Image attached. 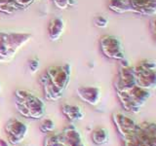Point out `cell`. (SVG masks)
Masks as SVG:
<instances>
[{
	"label": "cell",
	"mask_w": 156,
	"mask_h": 146,
	"mask_svg": "<svg viewBox=\"0 0 156 146\" xmlns=\"http://www.w3.org/2000/svg\"><path fill=\"white\" fill-rule=\"evenodd\" d=\"M62 112L66 117V119L69 122H71V123L82 120L85 116L84 112L82 111V109L79 106L71 105L67 103L62 104Z\"/></svg>",
	"instance_id": "cell-16"
},
{
	"label": "cell",
	"mask_w": 156,
	"mask_h": 146,
	"mask_svg": "<svg viewBox=\"0 0 156 146\" xmlns=\"http://www.w3.org/2000/svg\"><path fill=\"white\" fill-rule=\"evenodd\" d=\"M92 141L96 145H104L106 144L109 140V134L108 130L105 128H97L93 130L92 133Z\"/></svg>",
	"instance_id": "cell-19"
},
{
	"label": "cell",
	"mask_w": 156,
	"mask_h": 146,
	"mask_svg": "<svg viewBox=\"0 0 156 146\" xmlns=\"http://www.w3.org/2000/svg\"><path fill=\"white\" fill-rule=\"evenodd\" d=\"M0 95H1V85H0Z\"/></svg>",
	"instance_id": "cell-29"
},
{
	"label": "cell",
	"mask_w": 156,
	"mask_h": 146,
	"mask_svg": "<svg viewBox=\"0 0 156 146\" xmlns=\"http://www.w3.org/2000/svg\"><path fill=\"white\" fill-rule=\"evenodd\" d=\"M57 1H61V0H53V2H57ZM67 1H68V4H69L70 7L74 6L76 4V0H67Z\"/></svg>",
	"instance_id": "cell-27"
},
{
	"label": "cell",
	"mask_w": 156,
	"mask_h": 146,
	"mask_svg": "<svg viewBox=\"0 0 156 146\" xmlns=\"http://www.w3.org/2000/svg\"><path fill=\"white\" fill-rule=\"evenodd\" d=\"M65 31V22L60 18H54L48 26V35L51 41H57Z\"/></svg>",
	"instance_id": "cell-15"
},
{
	"label": "cell",
	"mask_w": 156,
	"mask_h": 146,
	"mask_svg": "<svg viewBox=\"0 0 156 146\" xmlns=\"http://www.w3.org/2000/svg\"><path fill=\"white\" fill-rule=\"evenodd\" d=\"M136 86L152 91L156 89V61L144 58L134 66Z\"/></svg>",
	"instance_id": "cell-4"
},
{
	"label": "cell",
	"mask_w": 156,
	"mask_h": 146,
	"mask_svg": "<svg viewBox=\"0 0 156 146\" xmlns=\"http://www.w3.org/2000/svg\"><path fill=\"white\" fill-rule=\"evenodd\" d=\"M119 61L120 64L114 80V88L116 92H127L136 86L134 66H132L125 58Z\"/></svg>",
	"instance_id": "cell-5"
},
{
	"label": "cell",
	"mask_w": 156,
	"mask_h": 146,
	"mask_svg": "<svg viewBox=\"0 0 156 146\" xmlns=\"http://www.w3.org/2000/svg\"><path fill=\"white\" fill-rule=\"evenodd\" d=\"M15 103L22 104L27 109L30 119L41 120L45 115V104L42 99L27 90H16Z\"/></svg>",
	"instance_id": "cell-3"
},
{
	"label": "cell",
	"mask_w": 156,
	"mask_h": 146,
	"mask_svg": "<svg viewBox=\"0 0 156 146\" xmlns=\"http://www.w3.org/2000/svg\"><path fill=\"white\" fill-rule=\"evenodd\" d=\"M78 97L86 103L92 106L99 104L101 100V89L96 86H81L78 87L77 90Z\"/></svg>",
	"instance_id": "cell-11"
},
{
	"label": "cell",
	"mask_w": 156,
	"mask_h": 146,
	"mask_svg": "<svg viewBox=\"0 0 156 146\" xmlns=\"http://www.w3.org/2000/svg\"><path fill=\"white\" fill-rule=\"evenodd\" d=\"M28 128L23 121L17 118L10 119L5 125L7 138L10 144L18 145L21 144L27 135Z\"/></svg>",
	"instance_id": "cell-8"
},
{
	"label": "cell",
	"mask_w": 156,
	"mask_h": 146,
	"mask_svg": "<svg viewBox=\"0 0 156 146\" xmlns=\"http://www.w3.org/2000/svg\"><path fill=\"white\" fill-rule=\"evenodd\" d=\"M46 73L53 84L63 92L70 82L71 65L69 63H65L62 65H53L47 68Z\"/></svg>",
	"instance_id": "cell-7"
},
{
	"label": "cell",
	"mask_w": 156,
	"mask_h": 146,
	"mask_svg": "<svg viewBox=\"0 0 156 146\" xmlns=\"http://www.w3.org/2000/svg\"><path fill=\"white\" fill-rule=\"evenodd\" d=\"M135 136L144 146H156V124L143 122L138 124L134 133Z\"/></svg>",
	"instance_id": "cell-10"
},
{
	"label": "cell",
	"mask_w": 156,
	"mask_h": 146,
	"mask_svg": "<svg viewBox=\"0 0 156 146\" xmlns=\"http://www.w3.org/2000/svg\"><path fill=\"white\" fill-rule=\"evenodd\" d=\"M4 4H16V2L14 0H0V5Z\"/></svg>",
	"instance_id": "cell-26"
},
{
	"label": "cell",
	"mask_w": 156,
	"mask_h": 146,
	"mask_svg": "<svg viewBox=\"0 0 156 146\" xmlns=\"http://www.w3.org/2000/svg\"><path fill=\"white\" fill-rule=\"evenodd\" d=\"M112 122L122 139L133 134L138 127V123L134 119L118 111L112 114Z\"/></svg>",
	"instance_id": "cell-9"
},
{
	"label": "cell",
	"mask_w": 156,
	"mask_h": 146,
	"mask_svg": "<svg viewBox=\"0 0 156 146\" xmlns=\"http://www.w3.org/2000/svg\"><path fill=\"white\" fill-rule=\"evenodd\" d=\"M132 13L140 16L156 15V0H128Z\"/></svg>",
	"instance_id": "cell-12"
},
{
	"label": "cell",
	"mask_w": 156,
	"mask_h": 146,
	"mask_svg": "<svg viewBox=\"0 0 156 146\" xmlns=\"http://www.w3.org/2000/svg\"><path fill=\"white\" fill-rule=\"evenodd\" d=\"M100 48L102 55L109 60L119 61L125 58L123 44L117 36L104 35L100 39Z\"/></svg>",
	"instance_id": "cell-6"
},
{
	"label": "cell",
	"mask_w": 156,
	"mask_h": 146,
	"mask_svg": "<svg viewBox=\"0 0 156 146\" xmlns=\"http://www.w3.org/2000/svg\"><path fill=\"white\" fill-rule=\"evenodd\" d=\"M0 146H10L9 141L5 140L3 138H0Z\"/></svg>",
	"instance_id": "cell-28"
},
{
	"label": "cell",
	"mask_w": 156,
	"mask_h": 146,
	"mask_svg": "<svg viewBox=\"0 0 156 146\" xmlns=\"http://www.w3.org/2000/svg\"><path fill=\"white\" fill-rule=\"evenodd\" d=\"M127 92H128L129 94L143 106L151 96V91L144 89V88H140L139 86H135L134 88H132L131 90L127 91Z\"/></svg>",
	"instance_id": "cell-18"
},
{
	"label": "cell",
	"mask_w": 156,
	"mask_h": 146,
	"mask_svg": "<svg viewBox=\"0 0 156 146\" xmlns=\"http://www.w3.org/2000/svg\"><path fill=\"white\" fill-rule=\"evenodd\" d=\"M40 83L43 87L44 91V96L47 100L50 101H58L62 97L63 92H61L58 88L51 82L50 78L45 72L44 74L40 76Z\"/></svg>",
	"instance_id": "cell-13"
},
{
	"label": "cell",
	"mask_w": 156,
	"mask_h": 146,
	"mask_svg": "<svg viewBox=\"0 0 156 146\" xmlns=\"http://www.w3.org/2000/svg\"><path fill=\"white\" fill-rule=\"evenodd\" d=\"M116 94L120 101V104L127 112H131V113L140 112L143 105L140 104L128 92H116Z\"/></svg>",
	"instance_id": "cell-14"
},
{
	"label": "cell",
	"mask_w": 156,
	"mask_h": 146,
	"mask_svg": "<svg viewBox=\"0 0 156 146\" xmlns=\"http://www.w3.org/2000/svg\"><path fill=\"white\" fill-rule=\"evenodd\" d=\"M43 146H85L80 131L76 127L70 124L60 133L49 134Z\"/></svg>",
	"instance_id": "cell-2"
},
{
	"label": "cell",
	"mask_w": 156,
	"mask_h": 146,
	"mask_svg": "<svg viewBox=\"0 0 156 146\" xmlns=\"http://www.w3.org/2000/svg\"><path fill=\"white\" fill-rule=\"evenodd\" d=\"M39 67H40V61H39L38 58L34 57L28 61V68L31 71V73L36 72L39 69Z\"/></svg>",
	"instance_id": "cell-23"
},
{
	"label": "cell",
	"mask_w": 156,
	"mask_h": 146,
	"mask_svg": "<svg viewBox=\"0 0 156 146\" xmlns=\"http://www.w3.org/2000/svg\"><path fill=\"white\" fill-rule=\"evenodd\" d=\"M107 6L110 11L116 14H125L132 13V9L128 0H108Z\"/></svg>",
	"instance_id": "cell-17"
},
{
	"label": "cell",
	"mask_w": 156,
	"mask_h": 146,
	"mask_svg": "<svg viewBox=\"0 0 156 146\" xmlns=\"http://www.w3.org/2000/svg\"><path fill=\"white\" fill-rule=\"evenodd\" d=\"M20 9H27L35 1V0H14Z\"/></svg>",
	"instance_id": "cell-25"
},
{
	"label": "cell",
	"mask_w": 156,
	"mask_h": 146,
	"mask_svg": "<svg viewBox=\"0 0 156 146\" xmlns=\"http://www.w3.org/2000/svg\"><path fill=\"white\" fill-rule=\"evenodd\" d=\"M122 146H144V145L140 142L138 138L133 134L132 135L128 136V137L122 139Z\"/></svg>",
	"instance_id": "cell-21"
},
{
	"label": "cell",
	"mask_w": 156,
	"mask_h": 146,
	"mask_svg": "<svg viewBox=\"0 0 156 146\" xmlns=\"http://www.w3.org/2000/svg\"><path fill=\"white\" fill-rule=\"evenodd\" d=\"M55 123L54 121L49 119V118H42L41 119V123L39 125V130H40L41 133L43 134H51L55 130Z\"/></svg>",
	"instance_id": "cell-20"
},
{
	"label": "cell",
	"mask_w": 156,
	"mask_h": 146,
	"mask_svg": "<svg viewBox=\"0 0 156 146\" xmlns=\"http://www.w3.org/2000/svg\"><path fill=\"white\" fill-rule=\"evenodd\" d=\"M149 31L153 41L156 42V18H152L149 22Z\"/></svg>",
	"instance_id": "cell-24"
},
{
	"label": "cell",
	"mask_w": 156,
	"mask_h": 146,
	"mask_svg": "<svg viewBox=\"0 0 156 146\" xmlns=\"http://www.w3.org/2000/svg\"><path fill=\"white\" fill-rule=\"evenodd\" d=\"M31 39V34L0 31V64L10 62L17 52Z\"/></svg>",
	"instance_id": "cell-1"
},
{
	"label": "cell",
	"mask_w": 156,
	"mask_h": 146,
	"mask_svg": "<svg viewBox=\"0 0 156 146\" xmlns=\"http://www.w3.org/2000/svg\"><path fill=\"white\" fill-rule=\"evenodd\" d=\"M93 23H94V26L97 27L105 28L108 24V19L104 16H96L94 19H93Z\"/></svg>",
	"instance_id": "cell-22"
}]
</instances>
